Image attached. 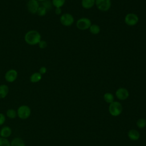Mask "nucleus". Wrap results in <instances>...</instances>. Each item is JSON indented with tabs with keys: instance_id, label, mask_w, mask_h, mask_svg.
<instances>
[{
	"instance_id": "nucleus-14",
	"label": "nucleus",
	"mask_w": 146,
	"mask_h": 146,
	"mask_svg": "<svg viewBox=\"0 0 146 146\" xmlns=\"http://www.w3.org/2000/svg\"><path fill=\"white\" fill-rule=\"evenodd\" d=\"M11 134V129L9 127H3L0 131V135L1 137L6 138L10 136Z\"/></svg>"
},
{
	"instance_id": "nucleus-5",
	"label": "nucleus",
	"mask_w": 146,
	"mask_h": 146,
	"mask_svg": "<svg viewBox=\"0 0 146 146\" xmlns=\"http://www.w3.org/2000/svg\"><path fill=\"white\" fill-rule=\"evenodd\" d=\"M95 5L100 11H107L111 6V0H95Z\"/></svg>"
},
{
	"instance_id": "nucleus-7",
	"label": "nucleus",
	"mask_w": 146,
	"mask_h": 146,
	"mask_svg": "<svg viewBox=\"0 0 146 146\" xmlns=\"http://www.w3.org/2000/svg\"><path fill=\"white\" fill-rule=\"evenodd\" d=\"M31 114V110L27 106H22L18 109L17 115L22 119H27Z\"/></svg>"
},
{
	"instance_id": "nucleus-22",
	"label": "nucleus",
	"mask_w": 146,
	"mask_h": 146,
	"mask_svg": "<svg viewBox=\"0 0 146 146\" xmlns=\"http://www.w3.org/2000/svg\"><path fill=\"white\" fill-rule=\"evenodd\" d=\"M136 125L139 128H143L146 126V120L143 118L139 119L137 121Z\"/></svg>"
},
{
	"instance_id": "nucleus-24",
	"label": "nucleus",
	"mask_w": 146,
	"mask_h": 146,
	"mask_svg": "<svg viewBox=\"0 0 146 146\" xmlns=\"http://www.w3.org/2000/svg\"><path fill=\"white\" fill-rule=\"evenodd\" d=\"M0 146H11L7 139L4 137H0Z\"/></svg>"
},
{
	"instance_id": "nucleus-18",
	"label": "nucleus",
	"mask_w": 146,
	"mask_h": 146,
	"mask_svg": "<svg viewBox=\"0 0 146 146\" xmlns=\"http://www.w3.org/2000/svg\"><path fill=\"white\" fill-rule=\"evenodd\" d=\"M66 0H52V6L55 8H61L65 3Z\"/></svg>"
},
{
	"instance_id": "nucleus-2",
	"label": "nucleus",
	"mask_w": 146,
	"mask_h": 146,
	"mask_svg": "<svg viewBox=\"0 0 146 146\" xmlns=\"http://www.w3.org/2000/svg\"><path fill=\"white\" fill-rule=\"evenodd\" d=\"M122 106L118 102H113L110 103L109 106V112L110 114L113 116L120 115L122 112Z\"/></svg>"
},
{
	"instance_id": "nucleus-6",
	"label": "nucleus",
	"mask_w": 146,
	"mask_h": 146,
	"mask_svg": "<svg viewBox=\"0 0 146 146\" xmlns=\"http://www.w3.org/2000/svg\"><path fill=\"white\" fill-rule=\"evenodd\" d=\"M139 17L135 13H128L124 18L125 23L129 26H133L139 22Z\"/></svg>"
},
{
	"instance_id": "nucleus-11",
	"label": "nucleus",
	"mask_w": 146,
	"mask_h": 146,
	"mask_svg": "<svg viewBox=\"0 0 146 146\" xmlns=\"http://www.w3.org/2000/svg\"><path fill=\"white\" fill-rule=\"evenodd\" d=\"M81 4L84 9H90L95 4V0H82Z\"/></svg>"
},
{
	"instance_id": "nucleus-8",
	"label": "nucleus",
	"mask_w": 146,
	"mask_h": 146,
	"mask_svg": "<svg viewBox=\"0 0 146 146\" xmlns=\"http://www.w3.org/2000/svg\"><path fill=\"white\" fill-rule=\"evenodd\" d=\"M39 6V3L37 0H29L27 3V10L32 14H36Z\"/></svg>"
},
{
	"instance_id": "nucleus-28",
	"label": "nucleus",
	"mask_w": 146,
	"mask_h": 146,
	"mask_svg": "<svg viewBox=\"0 0 146 146\" xmlns=\"http://www.w3.org/2000/svg\"><path fill=\"white\" fill-rule=\"evenodd\" d=\"M55 13L56 15H60L62 13V9H61V8H55Z\"/></svg>"
},
{
	"instance_id": "nucleus-12",
	"label": "nucleus",
	"mask_w": 146,
	"mask_h": 146,
	"mask_svg": "<svg viewBox=\"0 0 146 146\" xmlns=\"http://www.w3.org/2000/svg\"><path fill=\"white\" fill-rule=\"evenodd\" d=\"M9 92V88L6 84L0 85V98H5Z\"/></svg>"
},
{
	"instance_id": "nucleus-19",
	"label": "nucleus",
	"mask_w": 146,
	"mask_h": 146,
	"mask_svg": "<svg viewBox=\"0 0 146 146\" xmlns=\"http://www.w3.org/2000/svg\"><path fill=\"white\" fill-rule=\"evenodd\" d=\"M104 99L106 102L108 103H111L114 100V96L110 92H107L104 95Z\"/></svg>"
},
{
	"instance_id": "nucleus-9",
	"label": "nucleus",
	"mask_w": 146,
	"mask_h": 146,
	"mask_svg": "<svg viewBox=\"0 0 146 146\" xmlns=\"http://www.w3.org/2000/svg\"><path fill=\"white\" fill-rule=\"evenodd\" d=\"M18 77V72L15 69L7 70L5 74V79L6 82L9 83L14 82Z\"/></svg>"
},
{
	"instance_id": "nucleus-3",
	"label": "nucleus",
	"mask_w": 146,
	"mask_h": 146,
	"mask_svg": "<svg viewBox=\"0 0 146 146\" xmlns=\"http://www.w3.org/2000/svg\"><path fill=\"white\" fill-rule=\"evenodd\" d=\"M91 25V21L87 18H81L77 20L76 22V26L79 30H86L89 29Z\"/></svg>"
},
{
	"instance_id": "nucleus-13",
	"label": "nucleus",
	"mask_w": 146,
	"mask_h": 146,
	"mask_svg": "<svg viewBox=\"0 0 146 146\" xmlns=\"http://www.w3.org/2000/svg\"><path fill=\"white\" fill-rule=\"evenodd\" d=\"M42 78V75H41L39 72H34L30 76V81L31 83H35L39 82Z\"/></svg>"
},
{
	"instance_id": "nucleus-4",
	"label": "nucleus",
	"mask_w": 146,
	"mask_h": 146,
	"mask_svg": "<svg viewBox=\"0 0 146 146\" xmlns=\"http://www.w3.org/2000/svg\"><path fill=\"white\" fill-rule=\"evenodd\" d=\"M59 20L60 23L66 27L71 26L74 22V17L70 13L63 14L60 17Z\"/></svg>"
},
{
	"instance_id": "nucleus-20",
	"label": "nucleus",
	"mask_w": 146,
	"mask_h": 146,
	"mask_svg": "<svg viewBox=\"0 0 146 146\" xmlns=\"http://www.w3.org/2000/svg\"><path fill=\"white\" fill-rule=\"evenodd\" d=\"M46 13H47V10L42 6L39 7L36 12V14L39 17H43L46 14Z\"/></svg>"
},
{
	"instance_id": "nucleus-15",
	"label": "nucleus",
	"mask_w": 146,
	"mask_h": 146,
	"mask_svg": "<svg viewBox=\"0 0 146 146\" xmlns=\"http://www.w3.org/2000/svg\"><path fill=\"white\" fill-rule=\"evenodd\" d=\"M128 136L129 138L132 140H137L139 139L140 134L136 129H131L128 131Z\"/></svg>"
},
{
	"instance_id": "nucleus-25",
	"label": "nucleus",
	"mask_w": 146,
	"mask_h": 146,
	"mask_svg": "<svg viewBox=\"0 0 146 146\" xmlns=\"http://www.w3.org/2000/svg\"><path fill=\"white\" fill-rule=\"evenodd\" d=\"M39 47L40 48V49H44L45 48H46L47 46V43L46 42V41L44 40H41L39 43L38 44Z\"/></svg>"
},
{
	"instance_id": "nucleus-17",
	"label": "nucleus",
	"mask_w": 146,
	"mask_h": 146,
	"mask_svg": "<svg viewBox=\"0 0 146 146\" xmlns=\"http://www.w3.org/2000/svg\"><path fill=\"white\" fill-rule=\"evenodd\" d=\"M11 146H25V144L22 139L19 137H16L14 139L11 143Z\"/></svg>"
},
{
	"instance_id": "nucleus-26",
	"label": "nucleus",
	"mask_w": 146,
	"mask_h": 146,
	"mask_svg": "<svg viewBox=\"0 0 146 146\" xmlns=\"http://www.w3.org/2000/svg\"><path fill=\"white\" fill-rule=\"evenodd\" d=\"M41 75H43L47 72V68L44 66H42L39 68L38 71Z\"/></svg>"
},
{
	"instance_id": "nucleus-16",
	"label": "nucleus",
	"mask_w": 146,
	"mask_h": 146,
	"mask_svg": "<svg viewBox=\"0 0 146 146\" xmlns=\"http://www.w3.org/2000/svg\"><path fill=\"white\" fill-rule=\"evenodd\" d=\"M90 32L93 35H97L100 31V28L99 26L96 24H91L89 28Z\"/></svg>"
},
{
	"instance_id": "nucleus-21",
	"label": "nucleus",
	"mask_w": 146,
	"mask_h": 146,
	"mask_svg": "<svg viewBox=\"0 0 146 146\" xmlns=\"http://www.w3.org/2000/svg\"><path fill=\"white\" fill-rule=\"evenodd\" d=\"M6 115L10 119H14L16 117L17 113L15 110L13 109H9L6 112Z\"/></svg>"
},
{
	"instance_id": "nucleus-27",
	"label": "nucleus",
	"mask_w": 146,
	"mask_h": 146,
	"mask_svg": "<svg viewBox=\"0 0 146 146\" xmlns=\"http://www.w3.org/2000/svg\"><path fill=\"white\" fill-rule=\"evenodd\" d=\"M5 116L3 113H0V125H2L5 121Z\"/></svg>"
},
{
	"instance_id": "nucleus-10",
	"label": "nucleus",
	"mask_w": 146,
	"mask_h": 146,
	"mask_svg": "<svg viewBox=\"0 0 146 146\" xmlns=\"http://www.w3.org/2000/svg\"><path fill=\"white\" fill-rule=\"evenodd\" d=\"M115 95L118 99L120 100H124L128 98L129 92L126 88L121 87L116 90Z\"/></svg>"
},
{
	"instance_id": "nucleus-23",
	"label": "nucleus",
	"mask_w": 146,
	"mask_h": 146,
	"mask_svg": "<svg viewBox=\"0 0 146 146\" xmlns=\"http://www.w3.org/2000/svg\"><path fill=\"white\" fill-rule=\"evenodd\" d=\"M42 6L44 7L47 10H50L52 8V4L50 1L46 0L44 2H42Z\"/></svg>"
},
{
	"instance_id": "nucleus-29",
	"label": "nucleus",
	"mask_w": 146,
	"mask_h": 146,
	"mask_svg": "<svg viewBox=\"0 0 146 146\" xmlns=\"http://www.w3.org/2000/svg\"><path fill=\"white\" fill-rule=\"evenodd\" d=\"M38 2H44V1H46V0H37Z\"/></svg>"
},
{
	"instance_id": "nucleus-1",
	"label": "nucleus",
	"mask_w": 146,
	"mask_h": 146,
	"mask_svg": "<svg viewBox=\"0 0 146 146\" xmlns=\"http://www.w3.org/2000/svg\"><path fill=\"white\" fill-rule=\"evenodd\" d=\"M41 38V35L39 31L35 30H30L25 34L24 39L27 44L35 46L38 44L42 40Z\"/></svg>"
}]
</instances>
